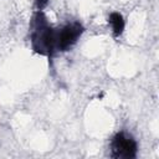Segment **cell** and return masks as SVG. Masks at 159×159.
<instances>
[{
	"label": "cell",
	"instance_id": "1",
	"mask_svg": "<svg viewBox=\"0 0 159 159\" xmlns=\"http://www.w3.org/2000/svg\"><path fill=\"white\" fill-rule=\"evenodd\" d=\"M30 42L34 52L52 58L56 52V29L51 26L42 10L34 12L30 25Z\"/></svg>",
	"mask_w": 159,
	"mask_h": 159
},
{
	"label": "cell",
	"instance_id": "2",
	"mask_svg": "<svg viewBox=\"0 0 159 159\" xmlns=\"http://www.w3.org/2000/svg\"><path fill=\"white\" fill-rule=\"evenodd\" d=\"M111 157L114 159H134L138 153L137 140L125 132L116 133L109 143Z\"/></svg>",
	"mask_w": 159,
	"mask_h": 159
},
{
	"label": "cell",
	"instance_id": "3",
	"mask_svg": "<svg viewBox=\"0 0 159 159\" xmlns=\"http://www.w3.org/2000/svg\"><path fill=\"white\" fill-rule=\"evenodd\" d=\"M84 27L81 22L73 21L56 30V51L65 52L72 48L83 35Z\"/></svg>",
	"mask_w": 159,
	"mask_h": 159
},
{
	"label": "cell",
	"instance_id": "4",
	"mask_svg": "<svg viewBox=\"0 0 159 159\" xmlns=\"http://www.w3.org/2000/svg\"><path fill=\"white\" fill-rule=\"evenodd\" d=\"M108 24L111 25L112 32L116 37H119L125 29V20L123 15L118 11H112L108 15Z\"/></svg>",
	"mask_w": 159,
	"mask_h": 159
},
{
	"label": "cell",
	"instance_id": "5",
	"mask_svg": "<svg viewBox=\"0 0 159 159\" xmlns=\"http://www.w3.org/2000/svg\"><path fill=\"white\" fill-rule=\"evenodd\" d=\"M48 4V0H35V9L36 10H42L47 6Z\"/></svg>",
	"mask_w": 159,
	"mask_h": 159
}]
</instances>
